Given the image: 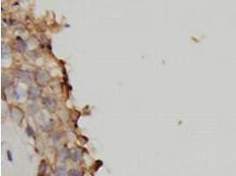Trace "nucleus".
Listing matches in <instances>:
<instances>
[{"label": "nucleus", "instance_id": "nucleus-1", "mask_svg": "<svg viewBox=\"0 0 236 176\" xmlns=\"http://www.w3.org/2000/svg\"><path fill=\"white\" fill-rule=\"evenodd\" d=\"M49 80V76L43 70H40L36 74V81L40 85H45Z\"/></svg>", "mask_w": 236, "mask_h": 176}, {"label": "nucleus", "instance_id": "nucleus-2", "mask_svg": "<svg viewBox=\"0 0 236 176\" xmlns=\"http://www.w3.org/2000/svg\"><path fill=\"white\" fill-rule=\"evenodd\" d=\"M41 94L40 88L36 87V86H31V87L28 90V96L29 99L35 100V99L38 98L39 95Z\"/></svg>", "mask_w": 236, "mask_h": 176}, {"label": "nucleus", "instance_id": "nucleus-3", "mask_svg": "<svg viewBox=\"0 0 236 176\" xmlns=\"http://www.w3.org/2000/svg\"><path fill=\"white\" fill-rule=\"evenodd\" d=\"M15 75L17 76L20 80H22V81L25 83L31 81V77L29 75V73L24 71V70H18V71L15 72Z\"/></svg>", "mask_w": 236, "mask_h": 176}, {"label": "nucleus", "instance_id": "nucleus-4", "mask_svg": "<svg viewBox=\"0 0 236 176\" xmlns=\"http://www.w3.org/2000/svg\"><path fill=\"white\" fill-rule=\"evenodd\" d=\"M15 49L18 51L21 52L26 49V43L24 42V41L22 39H20V37H17L15 40Z\"/></svg>", "mask_w": 236, "mask_h": 176}, {"label": "nucleus", "instance_id": "nucleus-5", "mask_svg": "<svg viewBox=\"0 0 236 176\" xmlns=\"http://www.w3.org/2000/svg\"><path fill=\"white\" fill-rule=\"evenodd\" d=\"M43 103H44V105L46 106L49 109H53L56 107V101L54 99H52L51 97H46V98H44Z\"/></svg>", "mask_w": 236, "mask_h": 176}, {"label": "nucleus", "instance_id": "nucleus-6", "mask_svg": "<svg viewBox=\"0 0 236 176\" xmlns=\"http://www.w3.org/2000/svg\"><path fill=\"white\" fill-rule=\"evenodd\" d=\"M70 155H71V158L74 161H80L82 158V153L79 150H73L70 153Z\"/></svg>", "mask_w": 236, "mask_h": 176}, {"label": "nucleus", "instance_id": "nucleus-7", "mask_svg": "<svg viewBox=\"0 0 236 176\" xmlns=\"http://www.w3.org/2000/svg\"><path fill=\"white\" fill-rule=\"evenodd\" d=\"M56 174L57 176H67V169L65 167H58L56 169Z\"/></svg>", "mask_w": 236, "mask_h": 176}, {"label": "nucleus", "instance_id": "nucleus-8", "mask_svg": "<svg viewBox=\"0 0 236 176\" xmlns=\"http://www.w3.org/2000/svg\"><path fill=\"white\" fill-rule=\"evenodd\" d=\"M45 170H46V163L43 161L40 165V167H39V174H43Z\"/></svg>", "mask_w": 236, "mask_h": 176}, {"label": "nucleus", "instance_id": "nucleus-9", "mask_svg": "<svg viewBox=\"0 0 236 176\" xmlns=\"http://www.w3.org/2000/svg\"><path fill=\"white\" fill-rule=\"evenodd\" d=\"M69 176H82V174L79 170L73 169V170H71L69 172Z\"/></svg>", "mask_w": 236, "mask_h": 176}, {"label": "nucleus", "instance_id": "nucleus-10", "mask_svg": "<svg viewBox=\"0 0 236 176\" xmlns=\"http://www.w3.org/2000/svg\"><path fill=\"white\" fill-rule=\"evenodd\" d=\"M59 154L62 155V156L60 157L61 159H67V158L68 157V152H67V151H61Z\"/></svg>", "mask_w": 236, "mask_h": 176}]
</instances>
